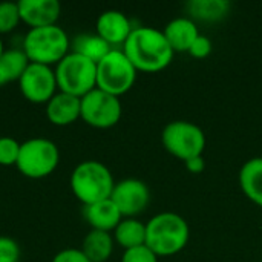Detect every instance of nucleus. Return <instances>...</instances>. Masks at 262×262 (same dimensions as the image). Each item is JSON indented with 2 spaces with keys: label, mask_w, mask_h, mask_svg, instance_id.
<instances>
[{
  "label": "nucleus",
  "mask_w": 262,
  "mask_h": 262,
  "mask_svg": "<svg viewBox=\"0 0 262 262\" xmlns=\"http://www.w3.org/2000/svg\"><path fill=\"white\" fill-rule=\"evenodd\" d=\"M137 72L121 49H112L97 63V88L120 98V95L132 89Z\"/></svg>",
  "instance_id": "nucleus-7"
},
{
  "label": "nucleus",
  "mask_w": 262,
  "mask_h": 262,
  "mask_svg": "<svg viewBox=\"0 0 262 262\" xmlns=\"http://www.w3.org/2000/svg\"><path fill=\"white\" fill-rule=\"evenodd\" d=\"M20 154V143L11 137H0V166H15Z\"/></svg>",
  "instance_id": "nucleus-24"
},
{
  "label": "nucleus",
  "mask_w": 262,
  "mask_h": 262,
  "mask_svg": "<svg viewBox=\"0 0 262 262\" xmlns=\"http://www.w3.org/2000/svg\"><path fill=\"white\" fill-rule=\"evenodd\" d=\"M132 31L130 20L121 11L109 9L97 18V34L111 46H123Z\"/></svg>",
  "instance_id": "nucleus-13"
},
{
  "label": "nucleus",
  "mask_w": 262,
  "mask_h": 262,
  "mask_svg": "<svg viewBox=\"0 0 262 262\" xmlns=\"http://www.w3.org/2000/svg\"><path fill=\"white\" fill-rule=\"evenodd\" d=\"M261 220H262V216H261Z\"/></svg>",
  "instance_id": "nucleus-31"
},
{
  "label": "nucleus",
  "mask_w": 262,
  "mask_h": 262,
  "mask_svg": "<svg viewBox=\"0 0 262 262\" xmlns=\"http://www.w3.org/2000/svg\"><path fill=\"white\" fill-rule=\"evenodd\" d=\"M190 229L187 221L173 212L155 215L146 224V246L158 256H173L189 243Z\"/></svg>",
  "instance_id": "nucleus-2"
},
{
  "label": "nucleus",
  "mask_w": 262,
  "mask_h": 262,
  "mask_svg": "<svg viewBox=\"0 0 262 262\" xmlns=\"http://www.w3.org/2000/svg\"><path fill=\"white\" fill-rule=\"evenodd\" d=\"M163 34L173 52H189L192 43L200 35V31L192 18L178 17L166 25Z\"/></svg>",
  "instance_id": "nucleus-16"
},
{
  "label": "nucleus",
  "mask_w": 262,
  "mask_h": 262,
  "mask_svg": "<svg viewBox=\"0 0 262 262\" xmlns=\"http://www.w3.org/2000/svg\"><path fill=\"white\" fill-rule=\"evenodd\" d=\"M81 252L91 262H106L114 252V236L109 232L91 230L83 239Z\"/></svg>",
  "instance_id": "nucleus-18"
},
{
  "label": "nucleus",
  "mask_w": 262,
  "mask_h": 262,
  "mask_svg": "<svg viewBox=\"0 0 262 262\" xmlns=\"http://www.w3.org/2000/svg\"><path fill=\"white\" fill-rule=\"evenodd\" d=\"M83 215L92 230H101L109 233L114 232L123 220L120 210L111 198L98 201L95 204L83 206Z\"/></svg>",
  "instance_id": "nucleus-15"
},
{
  "label": "nucleus",
  "mask_w": 262,
  "mask_h": 262,
  "mask_svg": "<svg viewBox=\"0 0 262 262\" xmlns=\"http://www.w3.org/2000/svg\"><path fill=\"white\" fill-rule=\"evenodd\" d=\"M184 166H186V169H187L190 173L198 175V173H203V172H204V169H206V160H204L203 155L193 157V158L184 161Z\"/></svg>",
  "instance_id": "nucleus-29"
},
{
  "label": "nucleus",
  "mask_w": 262,
  "mask_h": 262,
  "mask_svg": "<svg viewBox=\"0 0 262 262\" xmlns=\"http://www.w3.org/2000/svg\"><path fill=\"white\" fill-rule=\"evenodd\" d=\"M54 72L60 92L83 98L97 88V63L72 51L57 63Z\"/></svg>",
  "instance_id": "nucleus-5"
},
{
  "label": "nucleus",
  "mask_w": 262,
  "mask_h": 262,
  "mask_svg": "<svg viewBox=\"0 0 262 262\" xmlns=\"http://www.w3.org/2000/svg\"><path fill=\"white\" fill-rule=\"evenodd\" d=\"M60 163L57 144L48 138H31L20 144V154L15 167L31 180H40L51 175Z\"/></svg>",
  "instance_id": "nucleus-6"
},
{
  "label": "nucleus",
  "mask_w": 262,
  "mask_h": 262,
  "mask_svg": "<svg viewBox=\"0 0 262 262\" xmlns=\"http://www.w3.org/2000/svg\"><path fill=\"white\" fill-rule=\"evenodd\" d=\"M18 88L28 101L34 104L48 103L55 95V72L52 71L51 66L29 63L18 80Z\"/></svg>",
  "instance_id": "nucleus-10"
},
{
  "label": "nucleus",
  "mask_w": 262,
  "mask_h": 262,
  "mask_svg": "<svg viewBox=\"0 0 262 262\" xmlns=\"http://www.w3.org/2000/svg\"><path fill=\"white\" fill-rule=\"evenodd\" d=\"M71 40L64 29L58 25L29 29L23 38L21 51L28 57L29 63H38L45 66L57 64L63 57L69 54Z\"/></svg>",
  "instance_id": "nucleus-4"
},
{
  "label": "nucleus",
  "mask_w": 262,
  "mask_h": 262,
  "mask_svg": "<svg viewBox=\"0 0 262 262\" xmlns=\"http://www.w3.org/2000/svg\"><path fill=\"white\" fill-rule=\"evenodd\" d=\"M238 180L243 193L262 209V157L244 163Z\"/></svg>",
  "instance_id": "nucleus-17"
},
{
  "label": "nucleus",
  "mask_w": 262,
  "mask_h": 262,
  "mask_svg": "<svg viewBox=\"0 0 262 262\" xmlns=\"http://www.w3.org/2000/svg\"><path fill=\"white\" fill-rule=\"evenodd\" d=\"M81 115V98L58 92L46 103V117L54 126H69Z\"/></svg>",
  "instance_id": "nucleus-14"
},
{
  "label": "nucleus",
  "mask_w": 262,
  "mask_h": 262,
  "mask_svg": "<svg viewBox=\"0 0 262 262\" xmlns=\"http://www.w3.org/2000/svg\"><path fill=\"white\" fill-rule=\"evenodd\" d=\"M3 51H5V48H3V43H2V38H0V57H2Z\"/></svg>",
  "instance_id": "nucleus-30"
},
{
  "label": "nucleus",
  "mask_w": 262,
  "mask_h": 262,
  "mask_svg": "<svg viewBox=\"0 0 262 262\" xmlns=\"http://www.w3.org/2000/svg\"><path fill=\"white\" fill-rule=\"evenodd\" d=\"M52 262H91L86 255L81 252V249H64L61 252H58L54 258Z\"/></svg>",
  "instance_id": "nucleus-28"
},
{
  "label": "nucleus",
  "mask_w": 262,
  "mask_h": 262,
  "mask_svg": "<svg viewBox=\"0 0 262 262\" xmlns=\"http://www.w3.org/2000/svg\"><path fill=\"white\" fill-rule=\"evenodd\" d=\"M121 262H158V256L147 246H140L124 250Z\"/></svg>",
  "instance_id": "nucleus-25"
},
{
  "label": "nucleus",
  "mask_w": 262,
  "mask_h": 262,
  "mask_svg": "<svg viewBox=\"0 0 262 262\" xmlns=\"http://www.w3.org/2000/svg\"><path fill=\"white\" fill-rule=\"evenodd\" d=\"M212 51H213V43H212V40H210L209 37L200 34V35L196 37V40L192 43V46H190V49H189V54H190L193 58L203 60V58L209 57V55L212 54Z\"/></svg>",
  "instance_id": "nucleus-27"
},
{
  "label": "nucleus",
  "mask_w": 262,
  "mask_h": 262,
  "mask_svg": "<svg viewBox=\"0 0 262 262\" xmlns=\"http://www.w3.org/2000/svg\"><path fill=\"white\" fill-rule=\"evenodd\" d=\"M18 5L14 2H2L0 3V34H8L17 28L20 23Z\"/></svg>",
  "instance_id": "nucleus-23"
},
{
  "label": "nucleus",
  "mask_w": 262,
  "mask_h": 262,
  "mask_svg": "<svg viewBox=\"0 0 262 262\" xmlns=\"http://www.w3.org/2000/svg\"><path fill=\"white\" fill-rule=\"evenodd\" d=\"M121 51L140 72L163 71L170 64L175 54L163 31L149 26L134 28Z\"/></svg>",
  "instance_id": "nucleus-1"
},
{
  "label": "nucleus",
  "mask_w": 262,
  "mask_h": 262,
  "mask_svg": "<svg viewBox=\"0 0 262 262\" xmlns=\"http://www.w3.org/2000/svg\"><path fill=\"white\" fill-rule=\"evenodd\" d=\"M29 64L21 49H5L0 57V86L18 81Z\"/></svg>",
  "instance_id": "nucleus-22"
},
{
  "label": "nucleus",
  "mask_w": 262,
  "mask_h": 262,
  "mask_svg": "<svg viewBox=\"0 0 262 262\" xmlns=\"http://www.w3.org/2000/svg\"><path fill=\"white\" fill-rule=\"evenodd\" d=\"M123 114L121 101L118 97L111 95L98 88L91 91L81 98L80 118L95 129L114 127Z\"/></svg>",
  "instance_id": "nucleus-9"
},
{
  "label": "nucleus",
  "mask_w": 262,
  "mask_h": 262,
  "mask_svg": "<svg viewBox=\"0 0 262 262\" xmlns=\"http://www.w3.org/2000/svg\"><path fill=\"white\" fill-rule=\"evenodd\" d=\"M20 247L18 244L6 236H0V262H18Z\"/></svg>",
  "instance_id": "nucleus-26"
},
{
  "label": "nucleus",
  "mask_w": 262,
  "mask_h": 262,
  "mask_svg": "<svg viewBox=\"0 0 262 262\" xmlns=\"http://www.w3.org/2000/svg\"><path fill=\"white\" fill-rule=\"evenodd\" d=\"M115 181L111 170L100 161L88 160L80 163L71 175L72 193L83 206L109 200Z\"/></svg>",
  "instance_id": "nucleus-3"
},
{
  "label": "nucleus",
  "mask_w": 262,
  "mask_h": 262,
  "mask_svg": "<svg viewBox=\"0 0 262 262\" xmlns=\"http://www.w3.org/2000/svg\"><path fill=\"white\" fill-rule=\"evenodd\" d=\"M163 147L183 163L203 155L206 149V135L203 129L190 121H170L161 132Z\"/></svg>",
  "instance_id": "nucleus-8"
},
{
  "label": "nucleus",
  "mask_w": 262,
  "mask_h": 262,
  "mask_svg": "<svg viewBox=\"0 0 262 262\" xmlns=\"http://www.w3.org/2000/svg\"><path fill=\"white\" fill-rule=\"evenodd\" d=\"M20 20L31 29L57 25L61 6L57 0H20L17 2Z\"/></svg>",
  "instance_id": "nucleus-12"
},
{
  "label": "nucleus",
  "mask_w": 262,
  "mask_h": 262,
  "mask_svg": "<svg viewBox=\"0 0 262 262\" xmlns=\"http://www.w3.org/2000/svg\"><path fill=\"white\" fill-rule=\"evenodd\" d=\"M114 241L124 250L146 246V224L135 218H123L114 230Z\"/></svg>",
  "instance_id": "nucleus-20"
},
{
  "label": "nucleus",
  "mask_w": 262,
  "mask_h": 262,
  "mask_svg": "<svg viewBox=\"0 0 262 262\" xmlns=\"http://www.w3.org/2000/svg\"><path fill=\"white\" fill-rule=\"evenodd\" d=\"M111 200L114 201L123 218H135L149 206L150 190L144 181L127 178L115 183Z\"/></svg>",
  "instance_id": "nucleus-11"
},
{
  "label": "nucleus",
  "mask_w": 262,
  "mask_h": 262,
  "mask_svg": "<svg viewBox=\"0 0 262 262\" xmlns=\"http://www.w3.org/2000/svg\"><path fill=\"white\" fill-rule=\"evenodd\" d=\"M232 3L229 0H192L187 3V11L192 20L215 23L229 15Z\"/></svg>",
  "instance_id": "nucleus-19"
},
{
  "label": "nucleus",
  "mask_w": 262,
  "mask_h": 262,
  "mask_svg": "<svg viewBox=\"0 0 262 262\" xmlns=\"http://www.w3.org/2000/svg\"><path fill=\"white\" fill-rule=\"evenodd\" d=\"M71 46H72V52L80 54L94 63H98L112 51V46L109 43H106L97 32L95 34H80V35L74 37Z\"/></svg>",
  "instance_id": "nucleus-21"
}]
</instances>
